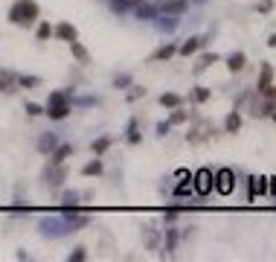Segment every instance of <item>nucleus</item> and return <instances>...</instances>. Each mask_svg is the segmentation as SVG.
<instances>
[{
	"label": "nucleus",
	"instance_id": "obj_1",
	"mask_svg": "<svg viewBox=\"0 0 276 262\" xmlns=\"http://www.w3.org/2000/svg\"><path fill=\"white\" fill-rule=\"evenodd\" d=\"M38 15H41V9H38L35 0H17V3L9 9V20H12L15 26H32V23L38 20Z\"/></svg>",
	"mask_w": 276,
	"mask_h": 262
},
{
	"label": "nucleus",
	"instance_id": "obj_2",
	"mask_svg": "<svg viewBox=\"0 0 276 262\" xmlns=\"http://www.w3.org/2000/svg\"><path fill=\"white\" fill-rule=\"evenodd\" d=\"M70 114V96L64 90H52L49 93V105H47V117L52 120H64Z\"/></svg>",
	"mask_w": 276,
	"mask_h": 262
},
{
	"label": "nucleus",
	"instance_id": "obj_3",
	"mask_svg": "<svg viewBox=\"0 0 276 262\" xmlns=\"http://www.w3.org/2000/svg\"><path fill=\"white\" fill-rule=\"evenodd\" d=\"M233 187H236V175H233L230 169H218V172H212V190H215V192L230 195Z\"/></svg>",
	"mask_w": 276,
	"mask_h": 262
},
{
	"label": "nucleus",
	"instance_id": "obj_4",
	"mask_svg": "<svg viewBox=\"0 0 276 262\" xmlns=\"http://www.w3.org/2000/svg\"><path fill=\"white\" fill-rule=\"evenodd\" d=\"M192 192H198V195L212 192V172H210V169H198V172L192 175Z\"/></svg>",
	"mask_w": 276,
	"mask_h": 262
},
{
	"label": "nucleus",
	"instance_id": "obj_5",
	"mask_svg": "<svg viewBox=\"0 0 276 262\" xmlns=\"http://www.w3.org/2000/svg\"><path fill=\"white\" fill-rule=\"evenodd\" d=\"M17 90V76L12 70H0V93H15Z\"/></svg>",
	"mask_w": 276,
	"mask_h": 262
},
{
	"label": "nucleus",
	"instance_id": "obj_6",
	"mask_svg": "<svg viewBox=\"0 0 276 262\" xmlns=\"http://www.w3.org/2000/svg\"><path fill=\"white\" fill-rule=\"evenodd\" d=\"M52 35H58L61 41H67V44H70V41H76V26L64 20V23H58V26L52 29Z\"/></svg>",
	"mask_w": 276,
	"mask_h": 262
},
{
	"label": "nucleus",
	"instance_id": "obj_7",
	"mask_svg": "<svg viewBox=\"0 0 276 262\" xmlns=\"http://www.w3.org/2000/svg\"><path fill=\"white\" fill-rule=\"evenodd\" d=\"M70 52H73V58H76L79 64H87V61H90V52H87L79 41H70Z\"/></svg>",
	"mask_w": 276,
	"mask_h": 262
},
{
	"label": "nucleus",
	"instance_id": "obj_8",
	"mask_svg": "<svg viewBox=\"0 0 276 262\" xmlns=\"http://www.w3.org/2000/svg\"><path fill=\"white\" fill-rule=\"evenodd\" d=\"M244 64H247V58H244V52H233V55L227 58V67H230L233 73H239V70H244Z\"/></svg>",
	"mask_w": 276,
	"mask_h": 262
},
{
	"label": "nucleus",
	"instance_id": "obj_9",
	"mask_svg": "<svg viewBox=\"0 0 276 262\" xmlns=\"http://www.w3.org/2000/svg\"><path fill=\"white\" fill-rule=\"evenodd\" d=\"M160 105L172 111V108H180V105H183V99H180L178 93H163V96H160Z\"/></svg>",
	"mask_w": 276,
	"mask_h": 262
},
{
	"label": "nucleus",
	"instance_id": "obj_10",
	"mask_svg": "<svg viewBox=\"0 0 276 262\" xmlns=\"http://www.w3.org/2000/svg\"><path fill=\"white\" fill-rule=\"evenodd\" d=\"M73 155V146H58L55 152H52V166H58V163H64L67 157Z\"/></svg>",
	"mask_w": 276,
	"mask_h": 262
},
{
	"label": "nucleus",
	"instance_id": "obj_11",
	"mask_svg": "<svg viewBox=\"0 0 276 262\" xmlns=\"http://www.w3.org/2000/svg\"><path fill=\"white\" fill-rule=\"evenodd\" d=\"M204 47V38H189L183 47H180V55H192L195 50H201Z\"/></svg>",
	"mask_w": 276,
	"mask_h": 262
},
{
	"label": "nucleus",
	"instance_id": "obj_12",
	"mask_svg": "<svg viewBox=\"0 0 276 262\" xmlns=\"http://www.w3.org/2000/svg\"><path fill=\"white\" fill-rule=\"evenodd\" d=\"M175 50H178L175 44H166V47H160L151 58H154V61H166V58H172V55H175Z\"/></svg>",
	"mask_w": 276,
	"mask_h": 262
},
{
	"label": "nucleus",
	"instance_id": "obj_13",
	"mask_svg": "<svg viewBox=\"0 0 276 262\" xmlns=\"http://www.w3.org/2000/svg\"><path fill=\"white\" fill-rule=\"evenodd\" d=\"M38 85H41L38 76H17V87H23V90H32V87H38Z\"/></svg>",
	"mask_w": 276,
	"mask_h": 262
},
{
	"label": "nucleus",
	"instance_id": "obj_14",
	"mask_svg": "<svg viewBox=\"0 0 276 262\" xmlns=\"http://www.w3.org/2000/svg\"><path fill=\"white\" fill-rule=\"evenodd\" d=\"M99 172H102V160H90V163H84V166H81V175H84V178L99 175Z\"/></svg>",
	"mask_w": 276,
	"mask_h": 262
},
{
	"label": "nucleus",
	"instance_id": "obj_15",
	"mask_svg": "<svg viewBox=\"0 0 276 262\" xmlns=\"http://www.w3.org/2000/svg\"><path fill=\"white\" fill-rule=\"evenodd\" d=\"M44 178H47V181H49L52 187H58V184H61V181L67 178V172H64V169H61V163H58V169H55V172H49V175L44 172Z\"/></svg>",
	"mask_w": 276,
	"mask_h": 262
},
{
	"label": "nucleus",
	"instance_id": "obj_16",
	"mask_svg": "<svg viewBox=\"0 0 276 262\" xmlns=\"http://www.w3.org/2000/svg\"><path fill=\"white\" fill-rule=\"evenodd\" d=\"M35 38H38V41H49V38H52V26H49V23H38Z\"/></svg>",
	"mask_w": 276,
	"mask_h": 262
},
{
	"label": "nucleus",
	"instance_id": "obj_17",
	"mask_svg": "<svg viewBox=\"0 0 276 262\" xmlns=\"http://www.w3.org/2000/svg\"><path fill=\"white\" fill-rule=\"evenodd\" d=\"M189 120V114L186 111H180V108H172V120H169V125H183Z\"/></svg>",
	"mask_w": 276,
	"mask_h": 262
},
{
	"label": "nucleus",
	"instance_id": "obj_18",
	"mask_svg": "<svg viewBox=\"0 0 276 262\" xmlns=\"http://www.w3.org/2000/svg\"><path fill=\"white\" fill-rule=\"evenodd\" d=\"M224 128H227L230 134H236V131L242 128V117H239V114H230V117H227V122H224Z\"/></svg>",
	"mask_w": 276,
	"mask_h": 262
},
{
	"label": "nucleus",
	"instance_id": "obj_19",
	"mask_svg": "<svg viewBox=\"0 0 276 262\" xmlns=\"http://www.w3.org/2000/svg\"><path fill=\"white\" fill-rule=\"evenodd\" d=\"M271 76H274V73H271V64H265V67H262V76H259V85H256V90L268 87V85H271Z\"/></svg>",
	"mask_w": 276,
	"mask_h": 262
},
{
	"label": "nucleus",
	"instance_id": "obj_20",
	"mask_svg": "<svg viewBox=\"0 0 276 262\" xmlns=\"http://www.w3.org/2000/svg\"><path fill=\"white\" fill-rule=\"evenodd\" d=\"M128 143H131V146H137V143H140V128H137V120H131V122H128Z\"/></svg>",
	"mask_w": 276,
	"mask_h": 262
},
{
	"label": "nucleus",
	"instance_id": "obj_21",
	"mask_svg": "<svg viewBox=\"0 0 276 262\" xmlns=\"http://www.w3.org/2000/svg\"><path fill=\"white\" fill-rule=\"evenodd\" d=\"M108 146H111V137H99V140H96V143H93L90 149H93V155H102V152H105Z\"/></svg>",
	"mask_w": 276,
	"mask_h": 262
},
{
	"label": "nucleus",
	"instance_id": "obj_22",
	"mask_svg": "<svg viewBox=\"0 0 276 262\" xmlns=\"http://www.w3.org/2000/svg\"><path fill=\"white\" fill-rule=\"evenodd\" d=\"M259 93H262V96H265L268 102H276V85H268V87H262Z\"/></svg>",
	"mask_w": 276,
	"mask_h": 262
},
{
	"label": "nucleus",
	"instance_id": "obj_23",
	"mask_svg": "<svg viewBox=\"0 0 276 262\" xmlns=\"http://www.w3.org/2000/svg\"><path fill=\"white\" fill-rule=\"evenodd\" d=\"M212 61H218V55H212V52H210V55H204V58H201V64L195 67V73H201V70H204L207 64H212Z\"/></svg>",
	"mask_w": 276,
	"mask_h": 262
},
{
	"label": "nucleus",
	"instance_id": "obj_24",
	"mask_svg": "<svg viewBox=\"0 0 276 262\" xmlns=\"http://www.w3.org/2000/svg\"><path fill=\"white\" fill-rule=\"evenodd\" d=\"M146 248H148V251H154V248H157V233H154V230H148V233H146Z\"/></svg>",
	"mask_w": 276,
	"mask_h": 262
},
{
	"label": "nucleus",
	"instance_id": "obj_25",
	"mask_svg": "<svg viewBox=\"0 0 276 262\" xmlns=\"http://www.w3.org/2000/svg\"><path fill=\"white\" fill-rule=\"evenodd\" d=\"M192 96H195V102H207V99H210V90H207V87H198Z\"/></svg>",
	"mask_w": 276,
	"mask_h": 262
},
{
	"label": "nucleus",
	"instance_id": "obj_26",
	"mask_svg": "<svg viewBox=\"0 0 276 262\" xmlns=\"http://www.w3.org/2000/svg\"><path fill=\"white\" fill-rule=\"evenodd\" d=\"M26 114H29V117H41V114H44V108H41V105H35V102H29V105H26Z\"/></svg>",
	"mask_w": 276,
	"mask_h": 262
},
{
	"label": "nucleus",
	"instance_id": "obj_27",
	"mask_svg": "<svg viewBox=\"0 0 276 262\" xmlns=\"http://www.w3.org/2000/svg\"><path fill=\"white\" fill-rule=\"evenodd\" d=\"M52 146H55V140H52V137H41V143H38V149H41V152H49Z\"/></svg>",
	"mask_w": 276,
	"mask_h": 262
},
{
	"label": "nucleus",
	"instance_id": "obj_28",
	"mask_svg": "<svg viewBox=\"0 0 276 262\" xmlns=\"http://www.w3.org/2000/svg\"><path fill=\"white\" fill-rule=\"evenodd\" d=\"M67 260H73V262H81V260H87V254H84V248H76Z\"/></svg>",
	"mask_w": 276,
	"mask_h": 262
},
{
	"label": "nucleus",
	"instance_id": "obj_29",
	"mask_svg": "<svg viewBox=\"0 0 276 262\" xmlns=\"http://www.w3.org/2000/svg\"><path fill=\"white\" fill-rule=\"evenodd\" d=\"M166 239H169V245H166V248H169V251H175V248H178V233H175V230H169V233H166Z\"/></svg>",
	"mask_w": 276,
	"mask_h": 262
},
{
	"label": "nucleus",
	"instance_id": "obj_30",
	"mask_svg": "<svg viewBox=\"0 0 276 262\" xmlns=\"http://www.w3.org/2000/svg\"><path fill=\"white\" fill-rule=\"evenodd\" d=\"M271 9H274V3H271V0H262V3H259V12H271Z\"/></svg>",
	"mask_w": 276,
	"mask_h": 262
},
{
	"label": "nucleus",
	"instance_id": "obj_31",
	"mask_svg": "<svg viewBox=\"0 0 276 262\" xmlns=\"http://www.w3.org/2000/svg\"><path fill=\"white\" fill-rule=\"evenodd\" d=\"M134 3L140 6V0H119V3H114V6H119V9H125V6H134Z\"/></svg>",
	"mask_w": 276,
	"mask_h": 262
},
{
	"label": "nucleus",
	"instance_id": "obj_32",
	"mask_svg": "<svg viewBox=\"0 0 276 262\" xmlns=\"http://www.w3.org/2000/svg\"><path fill=\"white\" fill-rule=\"evenodd\" d=\"M166 131H169V122H160V125H157V134H160V137H163V134H166Z\"/></svg>",
	"mask_w": 276,
	"mask_h": 262
},
{
	"label": "nucleus",
	"instance_id": "obj_33",
	"mask_svg": "<svg viewBox=\"0 0 276 262\" xmlns=\"http://www.w3.org/2000/svg\"><path fill=\"white\" fill-rule=\"evenodd\" d=\"M268 117H274V120H276V102H271V111H268Z\"/></svg>",
	"mask_w": 276,
	"mask_h": 262
}]
</instances>
